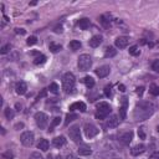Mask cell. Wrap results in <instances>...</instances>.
Wrapping results in <instances>:
<instances>
[{
	"instance_id": "cell-3",
	"label": "cell",
	"mask_w": 159,
	"mask_h": 159,
	"mask_svg": "<svg viewBox=\"0 0 159 159\" xmlns=\"http://www.w3.org/2000/svg\"><path fill=\"white\" fill-rule=\"evenodd\" d=\"M77 66L80 68V71H88L92 66V58L87 53H83L78 57V62H77Z\"/></svg>"
},
{
	"instance_id": "cell-45",
	"label": "cell",
	"mask_w": 159,
	"mask_h": 159,
	"mask_svg": "<svg viewBox=\"0 0 159 159\" xmlns=\"http://www.w3.org/2000/svg\"><path fill=\"white\" fill-rule=\"evenodd\" d=\"M47 159H61V158H60V157H56V155H53V154H48Z\"/></svg>"
},
{
	"instance_id": "cell-42",
	"label": "cell",
	"mask_w": 159,
	"mask_h": 159,
	"mask_svg": "<svg viewBox=\"0 0 159 159\" xmlns=\"http://www.w3.org/2000/svg\"><path fill=\"white\" fill-rule=\"evenodd\" d=\"M15 32H16V34H21V35H24V34H25V30H24V29H15Z\"/></svg>"
},
{
	"instance_id": "cell-29",
	"label": "cell",
	"mask_w": 159,
	"mask_h": 159,
	"mask_svg": "<svg viewBox=\"0 0 159 159\" xmlns=\"http://www.w3.org/2000/svg\"><path fill=\"white\" fill-rule=\"evenodd\" d=\"M128 51H129V53H130L132 56H138V55L140 53L139 47H138V46H135V45H134V46H132V47H129V50H128Z\"/></svg>"
},
{
	"instance_id": "cell-24",
	"label": "cell",
	"mask_w": 159,
	"mask_h": 159,
	"mask_svg": "<svg viewBox=\"0 0 159 159\" xmlns=\"http://www.w3.org/2000/svg\"><path fill=\"white\" fill-rule=\"evenodd\" d=\"M48 47H50V51H51L52 53H57V52L61 51V48H62V46H61L60 43H55V42H51Z\"/></svg>"
},
{
	"instance_id": "cell-6",
	"label": "cell",
	"mask_w": 159,
	"mask_h": 159,
	"mask_svg": "<svg viewBox=\"0 0 159 159\" xmlns=\"http://www.w3.org/2000/svg\"><path fill=\"white\" fill-rule=\"evenodd\" d=\"M20 140L21 143L25 145V147H31L34 144V133L30 132V130H26L21 134L20 137Z\"/></svg>"
},
{
	"instance_id": "cell-26",
	"label": "cell",
	"mask_w": 159,
	"mask_h": 159,
	"mask_svg": "<svg viewBox=\"0 0 159 159\" xmlns=\"http://www.w3.org/2000/svg\"><path fill=\"white\" fill-rule=\"evenodd\" d=\"M83 82H84V84H86L88 88H92V87L94 86V80H93L92 77H89V76H86V77L83 78Z\"/></svg>"
},
{
	"instance_id": "cell-46",
	"label": "cell",
	"mask_w": 159,
	"mask_h": 159,
	"mask_svg": "<svg viewBox=\"0 0 159 159\" xmlns=\"http://www.w3.org/2000/svg\"><path fill=\"white\" fill-rule=\"evenodd\" d=\"M118 89H119L120 92H124V91H125V87H124V84H118Z\"/></svg>"
},
{
	"instance_id": "cell-13",
	"label": "cell",
	"mask_w": 159,
	"mask_h": 159,
	"mask_svg": "<svg viewBox=\"0 0 159 159\" xmlns=\"http://www.w3.org/2000/svg\"><path fill=\"white\" fill-rule=\"evenodd\" d=\"M87 107L83 102H75L70 106V111H80V112H86Z\"/></svg>"
},
{
	"instance_id": "cell-28",
	"label": "cell",
	"mask_w": 159,
	"mask_h": 159,
	"mask_svg": "<svg viewBox=\"0 0 159 159\" xmlns=\"http://www.w3.org/2000/svg\"><path fill=\"white\" fill-rule=\"evenodd\" d=\"M149 92L153 96H159V86H157L155 83H152L150 87H149Z\"/></svg>"
},
{
	"instance_id": "cell-31",
	"label": "cell",
	"mask_w": 159,
	"mask_h": 159,
	"mask_svg": "<svg viewBox=\"0 0 159 159\" xmlns=\"http://www.w3.org/2000/svg\"><path fill=\"white\" fill-rule=\"evenodd\" d=\"M48 89H50V92H52V93H55V94H57L58 93V86H57V83H51L50 84V87H48Z\"/></svg>"
},
{
	"instance_id": "cell-43",
	"label": "cell",
	"mask_w": 159,
	"mask_h": 159,
	"mask_svg": "<svg viewBox=\"0 0 159 159\" xmlns=\"http://www.w3.org/2000/svg\"><path fill=\"white\" fill-rule=\"evenodd\" d=\"M150 159H159V153H153L150 155Z\"/></svg>"
},
{
	"instance_id": "cell-9",
	"label": "cell",
	"mask_w": 159,
	"mask_h": 159,
	"mask_svg": "<svg viewBox=\"0 0 159 159\" xmlns=\"http://www.w3.org/2000/svg\"><path fill=\"white\" fill-rule=\"evenodd\" d=\"M109 71H111V67L108 65H103V66H101V67H98L96 70V75L99 78H103V77H106V76L109 75Z\"/></svg>"
},
{
	"instance_id": "cell-1",
	"label": "cell",
	"mask_w": 159,
	"mask_h": 159,
	"mask_svg": "<svg viewBox=\"0 0 159 159\" xmlns=\"http://www.w3.org/2000/svg\"><path fill=\"white\" fill-rule=\"evenodd\" d=\"M154 104L149 101H140L135 104L133 117L135 120H145L154 113Z\"/></svg>"
},
{
	"instance_id": "cell-40",
	"label": "cell",
	"mask_w": 159,
	"mask_h": 159,
	"mask_svg": "<svg viewBox=\"0 0 159 159\" xmlns=\"http://www.w3.org/2000/svg\"><path fill=\"white\" fill-rule=\"evenodd\" d=\"M152 68H153L154 71H158V72H159V60H155V61L153 62Z\"/></svg>"
},
{
	"instance_id": "cell-37",
	"label": "cell",
	"mask_w": 159,
	"mask_h": 159,
	"mask_svg": "<svg viewBox=\"0 0 159 159\" xmlns=\"http://www.w3.org/2000/svg\"><path fill=\"white\" fill-rule=\"evenodd\" d=\"M30 159H43V157H42L39 152H34V153H31Z\"/></svg>"
},
{
	"instance_id": "cell-23",
	"label": "cell",
	"mask_w": 159,
	"mask_h": 159,
	"mask_svg": "<svg viewBox=\"0 0 159 159\" xmlns=\"http://www.w3.org/2000/svg\"><path fill=\"white\" fill-rule=\"evenodd\" d=\"M68 47L72 50V51H77L81 48V42L77 41V40H72L70 43H68Z\"/></svg>"
},
{
	"instance_id": "cell-38",
	"label": "cell",
	"mask_w": 159,
	"mask_h": 159,
	"mask_svg": "<svg viewBox=\"0 0 159 159\" xmlns=\"http://www.w3.org/2000/svg\"><path fill=\"white\" fill-rule=\"evenodd\" d=\"M1 159H12V153L11 152H5L1 154Z\"/></svg>"
},
{
	"instance_id": "cell-48",
	"label": "cell",
	"mask_w": 159,
	"mask_h": 159,
	"mask_svg": "<svg viewBox=\"0 0 159 159\" xmlns=\"http://www.w3.org/2000/svg\"><path fill=\"white\" fill-rule=\"evenodd\" d=\"M22 127H24V124H22V123H17V124L15 125V128H16V129H17V128H22Z\"/></svg>"
},
{
	"instance_id": "cell-35",
	"label": "cell",
	"mask_w": 159,
	"mask_h": 159,
	"mask_svg": "<svg viewBox=\"0 0 159 159\" xmlns=\"http://www.w3.org/2000/svg\"><path fill=\"white\" fill-rule=\"evenodd\" d=\"M10 48H11V45H10V43H6V45H4V46L1 47L0 52H1V53H7V52L10 51Z\"/></svg>"
},
{
	"instance_id": "cell-14",
	"label": "cell",
	"mask_w": 159,
	"mask_h": 159,
	"mask_svg": "<svg viewBox=\"0 0 159 159\" xmlns=\"http://www.w3.org/2000/svg\"><path fill=\"white\" fill-rule=\"evenodd\" d=\"M145 152V145L144 144H137V145H134L132 149H130V153H132V155H134V157H137V155H139V154H143Z\"/></svg>"
},
{
	"instance_id": "cell-44",
	"label": "cell",
	"mask_w": 159,
	"mask_h": 159,
	"mask_svg": "<svg viewBox=\"0 0 159 159\" xmlns=\"http://www.w3.org/2000/svg\"><path fill=\"white\" fill-rule=\"evenodd\" d=\"M55 32H56V34H61V32H62V26H57V27L55 29Z\"/></svg>"
},
{
	"instance_id": "cell-19",
	"label": "cell",
	"mask_w": 159,
	"mask_h": 159,
	"mask_svg": "<svg viewBox=\"0 0 159 159\" xmlns=\"http://www.w3.org/2000/svg\"><path fill=\"white\" fill-rule=\"evenodd\" d=\"M15 89H16V93L17 94H24L26 92V89H27V86H26V83L24 81H20V82L16 83Z\"/></svg>"
},
{
	"instance_id": "cell-10",
	"label": "cell",
	"mask_w": 159,
	"mask_h": 159,
	"mask_svg": "<svg viewBox=\"0 0 159 159\" xmlns=\"http://www.w3.org/2000/svg\"><path fill=\"white\" fill-rule=\"evenodd\" d=\"M128 42H129V39L127 36H119L116 39V46L118 48H125L128 46Z\"/></svg>"
},
{
	"instance_id": "cell-50",
	"label": "cell",
	"mask_w": 159,
	"mask_h": 159,
	"mask_svg": "<svg viewBox=\"0 0 159 159\" xmlns=\"http://www.w3.org/2000/svg\"><path fill=\"white\" fill-rule=\"evenodd\" d=\"M158 132H159V127H158Z\"/></svg>"
},
{
	"instance_id": "cell-47",
	"label": "cell",
	"mask_w": 159,
	"mask_h": 159,
	"mask_svg": "<svg viewBox=\"0 0 159 159\" xmlns=\"http://www.w3.org/2000/svg\"><path fill=\"white\" fill-rule=\"evenodd\" d=\"M67 159H80V158H77V157L73 155V154H70V155H67Z\"/></svg>"
},
{
	"instance_id": "cell-49",
	"label": "cell",
	"mask_w": 159,
	"mask_h": 159,
	"mask_svg": "<svg viewBox=\"0 0 159 159\" xmlns=\"http://www.w3.org/2000/svg\"><path fill=\"white\" fill-rule=\"evenodd\" d=\"M16 108H17V111H20V109H21V104H19V103H16Z\"/></svg>"
},
{
	"instance_id": "cell-21",
	"label": "cell",
	"mask_w": 159,
	"mask_h": 159,
	"mask_svg": "<svg viewBox=\"0 0 159 159\" xmlns=\"http://www.w3.org/2000/svg\"><path fill=\"white\" fill-rule=\"evenodd\" d=\"M89 25H91V21H89V19H87V17H83V19L78 20V26H80L82 30H87V29L89 27Z\"/></svg>"
},
{
	"instance_id": "cell-11",
	"label": "cell",
	"mask_w": 159,
	"mask_h": 159,
	"mask_svg": "<svg viewBox=\"0 0 159 159\" xmlns=\"http://www.w3.org/2000/svg\"><path fill=\"white\" fill-rule=\"evenodd\" d=\"M127 108H128V101L125 97L122 98V106L119 108V116H120V119H125V116H127Z\"/></svg>"
},
{
	"instance_id": "cell-16",
	"label": "cell",
	"mask_w": 159,
	"mask_h": 159,
	"mask_svg": "<svg viewBox=\"0 0 159 159\" xmlns=\"http://www.w3.org/2000/svg\"><path fill=\"white\" fill-rule=\"evenodd\" d=\"M99 20H101V24H102L104 27H109L111 24H112V16H111L109 14H103V15L99 17Z\"/></svg>"
},
{
	"instance_id": "cell-15",
	"label": "cell",
	"mask_w": 159,
	"mask_h": 159,
	"mask_svg": "<svg viewBox=\"0 0 159 159\" xmlns=\"http://www.w3.org/2000/svg\"><path fill=\"white\" fill-rule=\"evenodd\" d=\"M118 123H119V119H118V117L113 114V116H111L109 118H107L106 125H107L108 128H114V127H117V125H118Z\"/></svg>"
},
{
	"instance_id": "cell-41",
	"label": "cell",
	"mask_w": 159,
	"mask_h": 159,
	"mask_svg": "<svg viewBox=\"0 0 159 159\" xmlns=\"http://www.w3.org/2000/svg\"><path fill=\"white\" fill-rule=\"evenodd\" d=\"M143 91H144V87H138V88H137V93H138L139 96L143 94Z\"/></svg>"
},
{
	"instance_id": "cell-33",
	"label": "cell",
	"mask_w": 159,
	"mask_h": 159,
	"mask_svg": "<svg viewBox=\"0 0 159 159\" xmlns=\"http://www.w3.org/2000/svg\"><path fill=\"white\" fill-rule=\"evenodd\" d=\"M58 123H60V118H58V117L53 118V120H52V123H51V125H50V128H48V132H52V130H53V128H55Z\"/></svg>"
},
{
	"instance_id": "cell-32",
	"label": "cell",
	"mask_w": 159,
	"mask_h": 159,
	"mask_svg": "<svg viewBox=\"0 0 159 159\" xmlns=\"http://www.w3.org/2000/svg\"><path fill=\"white\" fill-rule=\"evenodd\" d=\"M73 119H77V114H72V113H71V114H67V116H66V120H65V124L67 125V124H68L70 122H72Z\"/></svg>"
},
{
	"instance_id": "cell-22",
	"label": "cell",
	"mask_w": 159,
	"mask_h": 159,
	"mask_svg": "<svg viewBox=\"0 0 159 159\" xmlns=\"http://www.w3.org/2000/svg\"><path fill=\"white\" fill-rule=\"evenodd\" d=\"M37 148L42 152H47L48 149V142L46 139H40V142L37 143Z\"/></svg>"
},
{
	"instance_id": "cell-34",
	"label": "cell",
	"mask_w": 159,
	"mask_h": 159,
	"mask_svg": "<svg viewBox=\"0 0 159 159\" xmlns=\"http://www.w3.org/2000/svg\"><path fill=\"white\" fill-rule=\"evenodd\" d=\"M37 42V39H36V36H30L29 39H27V41H26V43L29 45V46H31V45H35Z\"/></svg>"
},
{
	"instance_id": "cell-5",
	"label": "cell",
	"mask_w": 159,
	"mask_h": 159,
	"mask_svg": "<svg viewBox=\"0 0 159 159\" xmlns=\"http://www.w3.org/2000/svg\"><path fill=\"white\" fill-rule=\"evenodd\" d=\"M35 120H36V124L40 129H45L47 127V123H48V117L43 112H37L35 114Z\"/></svg>"
},
{
	"instance_id": "cell-39",
	"label": "cell",
	"mask_w": 159,
	"mask_h": 159,
	"mask_svg": "<svg viewBox=\"0 0 159 159\" xmlns=\"http://www.w3.org/2000/svg\"><path fill=\"white\" fill-rule=\"evenodd\" d=\"M138 135L140 137V139H145V133H144V128H139L138 129Z\"/></svg>"
},
{
	"instance_id": "cell-7",
	"label": "cell",
	"mask_w": 159,
	"mask_h": 159,
	"mask_svg": "<svg viewBox=\"0 0 159 159\" xmlns=\"http://www.w3.org/2000/svg\"><path fill=\"white\" fill-rule=\"evenodd\" d=\"M83 130H84V134H86L87 138H93V137L97 135L98 132H99L98 128H97L94 124H92V123H86Z\"/></svg>"
},
{
	"instance_id": "cell-25",
	"label": "cell",
	"mask_w": 159,
	"mask_h": 159,
	"mask_svg": "<svg viewBox=\"0 0 159 159\" xmlns=\"http://www.w3.org/2000/svg\"><path fill=\"white\" fill-rule=\"evenodd\" d=\"M45 62H46V56H43V55H37V57H35V60H34V63L37 66L42 65Z\"/></svg>"
},
{
	"instance_id": "cell-27",
	"label": "cell",
	"mask_w": 159,
	"mask_h": 159,
	"mask_svg": "<svg viewBox=\"0 0 159 159\" xmlns=\"http://www.w3.org/2000/svg\"><path fill=\"white\" fill-rule=\"evenodd\" d=\"M116 53H117V51H116L113 47L109 46V47H107L106 51H104V57H113Z\"/></svg>"
},
{
	"instance_id": "cell-30",
	"label": "cell",
	"mask_w": 159,
	"mask_h": 159,
	"mask_svg": "<svg viewBox=\"0 0 159 159\" xmlns=\"http://www.w3.org/2000/svg\"><path fill=\"white\" fill-rule=\"evenodd\" d=\"M14 109H11V108H5V117L7 118V119H12L14 118Z\"/></svg>"
},
{
	"instance_id": "cell-4",
	"label": "cell",
	"mask_w": 159,
	"mask_h": 159,
	"mask_svg": "<svg viewBox=\"0 0 159 159\" xmlns=\"http://www.w3.org/2000/svg\"><path fill=\"white\" fill-rule=\"evenodd\" d=\"M109 113H111V106H109L107 102H99V103L97 104L96 118H98V119H104Z\"/></svg>"
},
{
	"instance_id": "cell-17",
	"label": "cell",
	"mask_w": 159,
	"mask_h": 159,
	"mask_svg": "<svg viewBox=\"0 0 159 159\" xmlns=\"http://www.w3.org/2000/svg\"><path fill=\"white\" fill-rule=\"evenodd\" d=\"M77 150H78V154H80V155H84V157H86V155H89V154L92 153V149H91L87 144H81Z\"/></svg>"
},
{
	"instance_id": "cell-20",
	"label": "cell",
	"mask_w": 159,
	"mask_h": 159,
	"mask_svg": "<svg viewBox=\"0 0 159 159\" xmlns=\"http://www.w3.org/2000/svg\"><path fill=\"white\" fill-rule=\"evenodd\" d=\"M52 144H53L56 148H60V147H62V145H65V144H66V138H65L63 135L56 137V138H53V139H52Z\"/></svg>"
},
{
	"instance_id": "cell-18",
	"label": "cell",
	"mask_w": 159,
	"mask_h": 159,
	"mask_svg": "<svg viewBox=\"0 0 159 159\" xmlns=\"http://www.w3.org/2000/svg\"><path fill=\"white\" fill-rule=\"evenodd\" d=\"M101 43H102V36L101 35H94L89 40V46L91 47H98Z\"/></svg>"
},
{
	"instance_id": "cell-36",
	"label": "cell",
	"mask_w": 159,
	"mask_h": 159,
	"mask_svg": "<svg viewBox=\"0 0 159 159\" xmlns=\"http://www.w3.org/2000/svg\"><path fill=\"white\" fill-rule=\"evenodd\" d=\"M104 94H106L107 97H111V96H112V86H111V84H108V86L104 87Z\"/></svg>"
},
{
	"instance_id": "cell-12",
	"label": "cell",
	"mask_w": 159,
	"mask_h": 159,
	"mask_svg": "<svg viewBox=\"0 0 159 159\" xmlns=\"http://www.w3.org/2000/svg\"><path fill=\"white\" fill-rule=\"evenodd\" d=\"M132 139H133V132H125V133H123V134L119 137V140H120L122 144H124V145H128V144L132 142Z\"/></svg>"
},
{
	"instance_id": "cell-8",
	"label": "cell",
	"mask_w": 159,
	"mask_h": 159,
	"mask_svg": "<svg viewBox=\"0 0 159 159\" xmlns=\"http://www.w3.org/2000/svg\"><path fill=\"white\" fill-rule=\"evenodd\" d=\"M68 134H70V137H71V139H72L73 142H76V143H80V142H81V132H80L78 125H72V127H70Z\"/></svg>"
},
{
	"instance_id": "cell-2",
	"label": "cell",
	"mask_w": 159,
	"mask_h": 159,
	"mask_svg": "<svg viewBox=\"0 0 159 159\" xmlns=\"http://www.w3.org/2000/svg\"><path fill=\"white\" fill-rule=\"evenodd\" d=\"M75 84H76V78H75L73 73H71V72L65 73L63 77H62V87H63V91L66 93L73 92Z\"/></svg>"
}]
</instances>
